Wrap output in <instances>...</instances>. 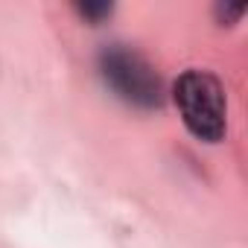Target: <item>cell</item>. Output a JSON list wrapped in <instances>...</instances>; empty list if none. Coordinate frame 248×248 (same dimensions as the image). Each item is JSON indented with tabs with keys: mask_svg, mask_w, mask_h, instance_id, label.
<instances>
[{
	"mask_svg": "<svg viewBox=\"0 0 248 248\" xmlns=\"http://www.w3.org/2000/svg\"><path fill=\"white\" fill-rule=\"evenodd\" d=\"M172 102L184 129L202 143H219L228 132V99L210 70L190 67L172 82Z\"/></svg>",
	"mask_w": 248,
	"mask_h": 248,
	"instance_id": "cell-1",
	"label": "cell"
},
{
	"mask_svg": "<svg viewBox=\"0 0 248 248\" xmlns=\"http://www.w3.org/2000/svg\"><path fill=\"white\" fill-rule=\"evenodd\" d=\"M96 64H99L102 82L123 102L138 105V108L161 105V79L140 53L123 47V44H111V47H102Z\"/></svg>",
	"mask_w": 248,
	"mask_h": 248,
	"instance_id": "cell-2",
	"label": "cell"
},
{
	"mask_svg": "<svg viewBox=\"0 0 248 248\" xmlns=\"http://www.w3.org/2000/svg\"><path fill=\"white\" fill-rule=\"evenodd\" d=\"M76 12L85 15V18H102V15H111V6H108V3H99V6L85 3V6H76Z\"/></svg>",
	"mask_w": 248,
	"mask_h": 248,
	"instance_id": "cell-3",
	"label": "cell"
}]
</instances>
